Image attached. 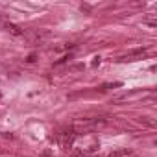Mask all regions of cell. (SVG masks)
Segmentation results:
<instances>
[{
	"label": "cell",
	"instance_id": "3",
	"mask_svg": "<svg viewBox=\"0 0 157 157\" xmlns=\"http://www.w3.org/2000/svg\"><path fill=\"white\" fill-rule=\"evenodd\" d=\"M0 139H13V135H4V133H0Z\"/></svg>",
	"mask_w": 157,
	"mask_h": 157
},
{
	"label": "cell",
	"instance_id": "4",
	"mask_svg": "<svg viewBox=\"0 0 157 157\" xmlns=\"http://www.w3.org/2000/svg\"><path fill=\"white\" fill-rule=\"evenodd\" d=\"M72 157H83V153H74Z\"/></svg>",
	"mask_w": 157,
	"mask_h": 157
},
{
	"label": "cell",
	"instance_id": "1",
	"mask_svg": "<svg viewBox=\"0 0 157 157\" xmlns=\"http://www.w3.org/2000/svg\"><path fill=\"white\" fill-rule=\"evenodd\" d=\"M124 155H129V150H118V151H111L107 157H124Z\"/></svg>",
	"mask_w": 157,
	"mask_h": 157
},
{
	"label": "cell",
	"instance_id": "2",
	"mask_svg": "<svg viewBox=\"0 0 157 157\" xmlns=\"http://www.w3.org/2000/svg\"><path fill=\"white\" fill-rule=\"evenodd\" d=\"M8 30H10L13 35H21V33H22V32H21V28H17V26H13V24H10V26H8Z\"/></svg>",
	"mask_w": 157,
	"mask_h": 157
}]
</instances>
